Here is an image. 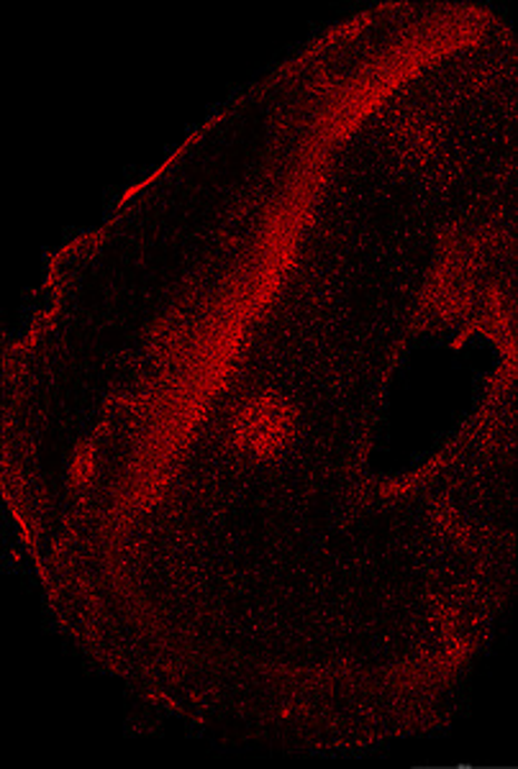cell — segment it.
Wrapping results in <instances>:
<instances>
[{
  "instance_id": "cell-1",
  "label": "cell",
  "mask_w": 518,
  "mask_h": 769,
  "mask_svg": "<svg viewBox=\"0 0 518 769\" xmlns=\"http://www.w3.org/2000/svg\"><path fill=\"white\" fill-rule=\"evenodd\" d=\"M232 429L236 447L252 457L267 459L291 439L293 408L277 396H257L242 406Z\"/></svg>"
},
{
  "instance_id": "cell-2",
  "label": "cell",
  "mask_w": 518,
  "mask_h": 769,
  "mask_svg": "<svg viewBox=\"0 0 518 769\" xmlns=\"http://www.w3.org/2000/svg\"><path fill=\"white\" fill-rule=\"evenodd\" d=\"M90 475H92V451L80 449L78 457H75V461H72V480L82 485V483L90 480Z\"/></svg>"
}]
</instances>
